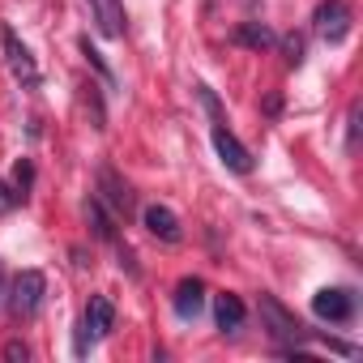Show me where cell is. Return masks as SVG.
Returning a JSON list of instances; mask_svg holds the SVG:
<instances>
[{
	"instance_id": "cell-1",
	"label": "cell",
	"mask_w": 363,
	"mask_h": 363,
	"mask_svg": "<svg viewBox=\"0 0 363 363\" xmlns=\"http://www.w3.org/2000/svg\"><path fill=\"white\" fill-rule=\"evenodd\" d=\"M261 320H265V329H269V337L274 342H291V346H303L308 342V333L312 329H303V320L278 299V295H269V291H261Z\"/></svg>"
},
{
	"instance_id": "cell-2",
	"label": "cell",
	"mask_w": 363,
	"mask_h": 363,
	"mask_svg": "<svg viewBox=\"0 0 363 363\" xmlns=\"http://www.w3.org/2000/svg\"><path fill=\"white\" fill-rule=\"evenodd\" d=\"M116 325V303L107 295H90L86 312H82V329H77V354H86L94 342H103Z\"/></svg>"
},
{
	"instance_id": "cell-3",
	"label": "cell",
	"mask_w": 363,
	"mask_h": 363,
	"mask_svg": "<svg viewBox=\"0 0 363 363\" xmlns=\"http://www.w3.org/2000/svg\"><path fill=\"white\" fill-rule=\"evenodd\" d=\"M350 5L346 0H320V5L312 9V30L325 39V43H342L350 35Z\"/></svg>"
},
{
	"instance_id": "cell-4",
	"label": "cell",
	"mask_w": 363,
	"mask_h": 363,
	"mask_svg": "<svg viewBox=\"0 0 363 363\" xmlns=\"http://www.w3.org/2000/svg\"><path fill=\"white\" fill-rule=\"evenodd\" d=\"M43 295H48V278L39 269H22L13 278V295H9V308L13 316H35L43 308Z\"/></svg>"
},
{
	"instance_id": "cell-5",
	"label": "cell",
	"mask_w": 363,
	"mask_h": 363,
	"mask_svg": "<svg viewBox=\"0 0 363 363\" xmlns=\"http://www.w3.org/2000/svg\"><path fill=\"white\" fill-rule=\"evenodd\" d=\"M0 43H5V60H9V69H13V77L22 82V86H39V65H35V56H30V48L18 39V30L13 26H0Z\"/></svg>"
},
{
	"instance_id": "cell-6",
	"label": "cell",
	"mask_w": 363,
	"mask_h": 363,
	"mask_svg": "<svg viewBox=\"0 0 363 363\" xmlns=\"http://www.w3.org/2000/svg\"><path fill=\"white\" fill-rule=\"evenodd\" d=\"M312 312H316L320 320H329V325H346V320L354 316V295H350L346 286H320V291L312 295Z\"/></svg>"
},
{
	"instance_id": "cell-7",
	"label": "cell",
	"mask_w": 363,
	"mask_h": 363,
	"mask_svg": "<svg viewBox=\"0 0 363 363\" xmlns=\"http://www.w3.org/2000/svg\"><path fill=\"white\" fill-rule=\"evenodd\" d=\"M99 201H107L111 210H116V218H128L133 214V206H137V197H133V189H128V179H120L116 175V167H99Z\"/></svg>"
},
{
	"instance_id": "cell-8",
	"label": "cell",
	"mask_w": 363,
	"mask_h": 363,
	"mask_svg": "<svg viewBox=\"0 0 363 363\" xmlns=\"http://www.w3.org/2000/svg\"><path fill=\"white\" fill-rule=\"evenodd\" d=\"M210 137H214V150H218V158H223V162H227L235 175H248V171H252V154L244 150V141H240V137H235L227 124H214V133H210Z\"/></svg>"
},
{
	"instance_id": "cell-9",
	"label": "cell",
	"mask_w": 363,
	"mask_h": 363,
	"mask_svg": "<svg viewBox=\"0 0 363 363\" xmlns=\"http://www.w3.org/2000/svg\"><path fill=\"white\" fill-rule=\"evenodd\" d=\"M171 308H175V316H179V320H197V316H201V308H206V282H201V278H184V282L175 286Z\"/></svg>"
},
{
	"instance_id": "cell-10",
	"label": "cell",
	"mask_w": 363,
	"mask_h": 363,
	"mask_svg": "<svg viewBox=\"0 0 363 363\" xmlns=\"http://www.w3.org/2000/svg\"><path fill=\"white\" fill-rule=\"evenodd\" d=\"M141 223H145V231H150L154 240H162V244H179V240H184L179 218H175L167 206H145V210H141Z\"/></svg>"
},
{
	"instance_id": "cell-11",
	"label": "cell",
	"mask_w": 363,
	"mask_h": 363,
	"mask_svg": "<svg viewBox=\"0 0 363 363\" xmlns=\"http://www.w3.org/2000/svg\"><path fill=\"white\" fill-rule=\"evenodd\" d=\"M90 13H94V26L103 39H120L124 35V5L120 0H86Z\"/></svg>"
},
{
	"instance_id": "cell-12",
	"label": "cell",
	"mask_w": 363,
	"mask_h": 363,
	"mask_svg": "<svg viewBox=\"0 0 363 363\" xmlns=\"http://www.w3.org/2000/svg\"><path fill=\"white\" fill-rule=\"evenodd\" d=\"M244 316H248V308H244V299H240V295H231V291L214 295V320H218V329H223V333H235V329L244 325Z\"/></svg>"
},
{
	"instance_id": "cell-13",
	"label": "cell",
	"mask_w": 363,
	"mask_h": 363,
	"mask_svg": "<svg viewBox=\"0 0 363 363\" xmlns=\"http://www.w3.org/2000/svg\"><path fill=\"white\" fill-rule=\"evenodd\" d=\"M235 43H240V48H252V52H265V48L278 43V35H274L265 22H244V26L235 30Z\"/></svg>"
},
{
	"instance_id": "cell-14",
	"label": "cell",
	"mask_w": 363,
	"mask_h": 363,
	"mask_svg": "<svg viewBox=\"0 0 363 363\" xmlns=\"http://www.w3.org/2000/svg\"><path fill=\"white\" fill-rule=\"evenodd\" d=\"M86 218H90V227H94V235H99V240L116 244V223H111V214L103 210V201H99V197H90V201H86Z\"/></svg>"
},
{
	"instance_id": "cell-15",
	"label": "cell",
	"mask_w": 363,
	"mask_h": 363,
	"mask_svg": "<svg viewBox=\"0 0 363 363\" xmlns=\"http://www.w3.org/2000/svg\"><path fill=\"white\" fill-rule=\"evenodd\" d=\"M82 56H86V65H90V69H94V73H99V77H103L107 86H116V77H111V69H107V60H103V56H99V52L90 48V39H82Z\"/></svg>"
},
{
	"instance_id": "cell-16",
	"label": "cell",
	"mask_w": 363,
	"mask_h": 363,
	"mask_svg": "<svg viewBox=\"0 0 363 363\" xmlns=\"http://www.w3.org/2000/svg\"><path fill=\"white\" fill-rule=\"evenodd\" d=\"M13 179H18V197H26V193H30V184H35V167H30V158H18Z\"/></svg>"
},
{
	"instance_id": "cell-17",
	"label": "cell",
	"mask_w": 363,
	"mask_h": 363,
	"mask_svg": "<svg viewBox=\"0 0 363 363\" xmlns=\"http://www.w3.org/2000/svg\"><path fill=\"white\" fill-rule=\"evenodd\" d=\"M5 359L9 363H30V346L22 337H13V342H5Z\"/></svg>"
},
{
	"instance_id": "cell-18",
	"label": "cell",
	"mask_w": 363,
	"mask_h": 363,
	"mask_svg": "<svg viewBox=\"0 0 363 363\" xmlns=\"http://www.w3.org/2000/svg\"><path fill=\"white\" fill-rule=\"evenodd\" d=\"M282 52H286L291 65H303V39H299V35H286V39H282Z\"/></svg>"
},
{
	"instance_id": "cell-19",
	"label": "cell",
	"mask_w": 363,
	"mask_h": 363,
	"mask_svg": "<svg viewBox=\"0 0 363 363\" xmlns=\"http://www.w3.org/2000/svg\"><path fill=\"white\" fill-rule=\"evenodd\" d=\"M13 206H18V193H13V189L5 184V179H0V214H9Z\"/></svg>"
},
{
	"instance_id": "cell-20",
	"label": "cell",
	"mask_w": 363,
	"mask_h": 363,
	"mask_svg": "<svg viewBox=\"0 0 363 363\" xmlns=\"http://www.w3.org/2000/svg\"><path fill=\"white\" fill-rule=\"evenodd\" d=\"M346 124H350V128H346V141L354 145V141H359V103H350V120H346Z\"/></svg>"
},
{
	"instance_id": "cell-21",
	"label": "cell",
	"mask_w": 363,
	"mask_h": 363,
	"mask_svg": "<svg viewBox=\"0 0 363 363\" xmlns=\"http://www.w3.org/2000/svg\"><path fill=\"white\" fill-rule=\"evenodd\" d=\"M201 103H206V107L218 116V99H214V90H210V86H201Z\"/></svg>"
},
{
	"instance_id": "cell-22",
	"label": "cell",
	"mask_w": 363,
	"mask_h": 363,
	"mask_svg": "<svg viewBox=\"0 0 363 363\" xmlns=\"http://www.w3.org/2000/svg\"><path fill=\"white\" fill-rule=\"evenodd\" d=\"M0 291H5V274H0Z\"/></svg>"
}]
</instances>
